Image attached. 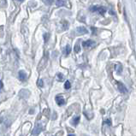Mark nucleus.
I'll use <instances>...</instances> for the list:
<instances>
[{
	"label": "nucleus",
	"mask_w": 136,
	"mask_h": 136,
	"mask_svg": "<svg viewBox=\"0 0 136 136\" xmlns=\"http://www.w3.org/2000/svg\"><path fill=\"white\" fill-rule=\"evenodd\" d=\"M58 77L60 78V79H63V76L61 75V74H58Z\"/></svg>",
	"instance_id": "18"
},
{
	"label": "nucleus",
	"mask_w": 136,
	"mask_h": 136,
	"mask_svg": "<svg viewBox=\"0 0 136 136\" xmlns=\"http://www.w3.org/2000/svg\"><path fill=\"white\" fill-rule=\"evenodd\" d=\"M90 9L93 12H99L100 15H105V12H106V9H105L103 7H97V6H93Z\"/></svg>",
	"instance_id": "1"
},
{
	"label": "nucleus",
	"mask_w": 136,
	"mask_h": 136,
	"mask_svg": "<svg viewBox=\"0 0 136 136\" xmlns=\"http://www.w3.org/2000/svg\"><path fill=\"white\" fill-rule=\"evenodd\" d=\"M105 123H106L108 125H111V122L110 121V120H106V121H105Z\"/></svg>",
	"instance_id": "16"
},
{
	"label": "nucleus",
	"mask_w": 136,
	"mask_h": 136,
	"mask_svg": "<svg viewBox=\"0 0 136 136\" xmlns=\"http://www.w3.org/2000/svg\"><path fill=\"white\" fill-rule=\"evenodd\" d=\"M45 3H46L47 4H51V3H53V0H45Z\"/></svg>",
	"instance_id": "15"
},
{
	"label": "nucleus",
	"mask_w": 136,
	"mask_h": 136,
	"mask_svg": "<svg viewBox=\"0 0 136 136\" xmlns=\"http://www.w3.org/2000/svg\"><path fill=\"white\" fill-rule=\"evenodd\" d=\"M117 88H118L119 91L121 92V93H126L128 92L126 87L122 82H117Z\"/></svg>",
	"instance_id": "2"
},
{
	"label": "nucleus",
	"mask_w": 136,
	"mask_h": 136,
	"mask_svg": "<svg viewBox=\"0 0 136 136\" xmlns=\"http://www.w3.org/2000/svg\"><path fill=\"white\" fill-rule=\"evenodd\" d=\"M93 45H94V41L91 40V39L87 40V41H84L82 43V45L84 47H89V46H92Z\"/></svg>",
	"instance_id": "6"
},
{
	"label": "nucleus",
	"mask_w": 136,
	"mask_h": 136,
	"mask_svg": "<svg viewBox=\"0 0 136 136\" xmlns=\"http://www.w3.org/2000/svg\"><path fill=\"white\" fill-rule=\"evenodd\" d=\"M68 136H75V135H69Z\"/></svg>",
	"instance_id": "19"
},
{
	"label": "nucleus",
	"mask_w": 136,
	"mask_h": 136,
	"mask_svg": "<svg viewBox=\"0 0 136 136\" xmlns=\"http://www.w3.org/2000/svg\"><path fill=\"white\" fill-rule=\"evenodd\" d=\"M64 3H65V0H57V6L64 5Z\"/></svg>",
	"instance_id": "12"
},
{
	"label": "nucleus",
	"mask_w": 136,
	"mask_h": 136,
	"mask_svg": "<svg viewBox=\"0 0 136 136\" xmlns=\"http://www.w3.org/2000/svg\"><path fill=\"white\" fill-rule=\"evenodd\" d=\"M42 131V127L40 125H37L35 127V129H34V130H33V135H39V133H40V132Z\"/></svg>",
	"instance_id": "7"
},
{
	"label": "nucleus",
	"mask_w": 136,
	"mask_h": 136,
	"mask_svg": "<svg viewBox=\"0 0 136 136\" xmlns=\"http://www.w3.org/2000/svg\"><path fill=\"white\" fill-rule=\"evenodd\" d=\"M70 51H71V47H70V45H66V54H69L70 53Z\"/></svg>",
	"instance_id": "13"
},
{
	"label": "nucleus",
	"mask_w": 136,
	"mask_h": 136,
	"mask_svg": "<svg viewBox=\"0 0 136 136\" xmlns=\"http://www.w3.org/2000/svg\"><path fill=\"white\" fill-rule=\"evenodd\" d=\"M38 85H39V87H42L44 86V83H43V81L42 80H39V83H38Z\"/></svg>",
	"instance_id": "14"
},
{
	"label": "nucleus",
	"mask_w": 136,
	"mask_h": 136,
	"mask_svg": "<svg viewBox=\"0 0 136 136\" xmlns=\"http://www.w3.org/2000/svg\"><path fill=\"white\" fill-rule=\"evenodd\" d=\"M56 101H57V103L58 105H64V99H63V96H60V95L57 96V97H56Z\"/></svg>",
	"instance_id": "4"
},
{
	"label": "nucleus",
	"mask_w": 136,
	"mask_h": 136,
	"mask_svg": "<svg viewBox=\"0 0 136 136\" xmlns=\"http://www.w3.org/2000/svg\"><path fill=\"white\" fill-rule=\"evenodd\" d=\"M18 77H19V79L21 80V81H23L27 79V74L25 73V71L21 70V71H19V73H18Z\"/></svg>",
	"instance_id": "3"
},
{
	"label": "nucleus",
	"mask_w": 136,
	"mask_h": 136,
	"mask_svg": "<svg viewBox=\"0 0 136 136\" xmlns=\"http://www.w3.org/2000/svg\"><path fill=\"white\" fill-rule=\"evenodd\" d=\"M79 123H80V117H75L72 120V124L74 126H76Z\"/></svg>",
	"instance_id": "8"
},
{
	"label": "nucleus",
	"mask_w": 136,
	"mask_h": 136,
	"mask_svg": "<svg viewBox=\"0 0 136 136\" xmlns=\"http://www.w3.org/2000/svg\"><path fill=\"white\" fill-rule=\"evenodd\" d=\"M76 31L78 32V33H80V34H86V33H88V31H87V28H85V27H79L76 28Z\"/></svg>",
	"instance_id": "5"
},
{
	"label": "nucleus",
	"mask_w": 136,
	"mask_h": 136,
	"mask_svg": "<svg viewBox=\"0 0 136 136\" xmlns=\"http://www.w3.org/2000/svg\"><path fill=\"white\" fill-rule=\"evenodd\" d=\"M116 70H117L118 75H121L122 71H123V66L121 64H117L116 65Z\"/></svg>",
	"instance_id": "9"
},
{
	"label": "nucleus",
	"mask_w": 136,
	"mask_h": 136,
	"mask_svg": "<svg viewBox=\"0 0 136 136\" xmlns=\"http://www.w3.org/2000/svg\"><path fill=\"white\" fill-rule=\"evenodd\" d=\"M74 50H75V51L76 53H79L80 51H81V47H80L79 44H76V45H75V48H74Z\"/></svg>",
	"instance_id": "10"
},
{
	"label": "nucleus",
	"mask_w": 136,
	"mask_h": 136,
	"mask_svg": "<svg viewBox=\"0 0 136 136\" xmlns=\"http://www.w3.org/2000/svg\"><path fill=\"white\" fill-rule=\"evenodd\" d=\"M19 1H23V0H19Z\"/></svg>",
	"instance_id": "20"
},
{
	"label": "nucleus",
	"mask_w": 136,
	"mask_h": 136,
	"mask_svg": "<svg viewBox=\"0 0 136 136\" xmlns=\"http://www.w3.org/2000/svg\"><path fill=\"white\" fill-rule=\"evenodd\" d=\"M70 87H71V84H70V82H69V81H66V82H65V84H64V88L68 90V89L70 88Z\"/></svg>",
	"instance_id": "11"
},
{
	"label": "nucleus",
	"mask_w": 136,
	"mask_h": 136,
	"mask_svg": "<svg viewBox=\"0 0 136 136\" xmlns=\"http://www.w3.org/2000/svg\"><path fill=\"white\" fill-rule=\"evenodd\" d=\"M3 82H2L1 81H0V89L3 88Z\"/></svg>",
	"instance_id": "17"
}]
</instances>
